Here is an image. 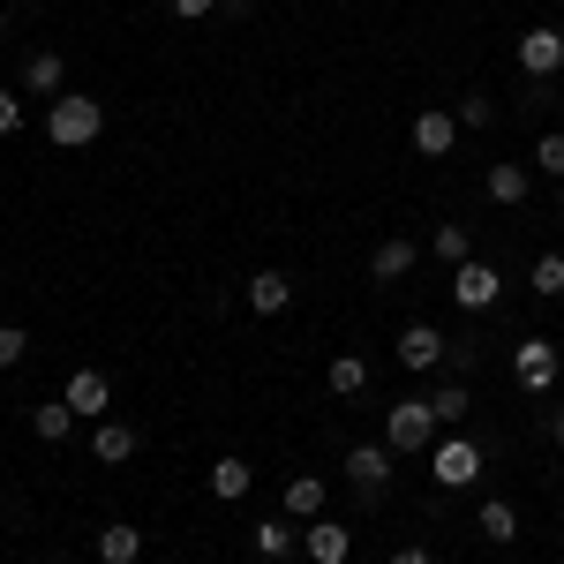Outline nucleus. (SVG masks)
<instances>
[{"label": "nucleus", "mask_w": 564, "mask_h": 564, "mask_svg": "<svg viewBox=\"0 0 564 564\" xmlns=\"http://www.w3.org/2000/svg\"><path fill=\"white\" fill-rule=\"evenodd\" d=\"M98 129H106V106H98V98H84V90H61V98L45 106V135H53L61 151L98 143Z\"/></svg>", "instance_id": "nucleus-1"}, {"label": "nucleus", "mask_w": 564, "mask_h": 564, "mask_svg": "<svg viewBox=\"0 0 564 564\" xmlns=\"http://www.w3.org/2000/svg\"><path fill=\"white\" fill-rule=\"evenodd\" d=\"M430 475H436V497L475 489L481 481V444L475 436H444V444H430Z\"/></svg>", "instance_id": "nucleus-2"}, {"label": "nucleus", "mask_w": 564, "mask_h": 564, "mask_svg": "<svg viewBox=\"0 0 564 564\" xmlns=\"http://www.w3.org/2000/svg\"><path fill=\"white\" fill-rule=\"evenodd\" d=\"M384 444L391 452H430L436 444V406L430 399H391L384 406Z\"/></svg>", "instance_id": "nucleus-3"}, {"label": "nucleus", "mask_w": 564, "mask_h": 564, "mask_svg": "<svg viewBox=\"0 0 564 564\" xmlns=\"http://www.w3.org/2000/svg\"><path fill=\"white\" fill-rule=\"evenodd\" d=\"M347 481H354V497H361V512H377V505L391 497V444H354Z\"/></svg>", "instance_id": "nucleus-4"}, {"label": "nucleus", "mask_w": 564, "mask_h": 564, "mask_svg": "<svg viewBox=\"0 0 564 564\" xmlns=\"http://www.w3.org/2000/svg\"><path fill=\"white\" fill-rule=\"evenodd\" d=\"M497 294H505V279H497V263H481V257H467V263H452V302L459 308H489L497 302Z\"/></svg>", "instance_id": "nucleus-5"}, {"label": "nucleus", "mask_w": 564, "mask_h": 564, "mask_svg": "<svg viewBox=\"0 0 564 564\" xmlns=\"http://www.w3.org/2000/svg\"><path fill=\"white\" fill-rule=\"evenodd\" d=\"M452 143H459V113L452 106H422L414 113V151L422 159H452Z\"/></svg>", "instance_id": "nucleus-6"}, {"label": "nucleus", "mask_w": 564, "mask_h": 564, "mask_svg": "<svg viewBox=\"0 0 564 564\" xmlns=\"http://www.w3.org/2000/svg\"><path fill=\"white\" fill-rule=\"evenodd\" d=\"M512 377H520L527 391H550V384H557V339H542V332H534V339H520Z\"/></svg>", "instance_id": "nucleus-7"}, {"label": "nucleus", "mask_w": 564, "mask_h": 564, "mask_svg": "<svg viewBox=\"0 0 564 564\" xmlns=\"http://www.w3.org/2000/svg\"><path fill=\"white\" fill-rule=\"evenodd\" d=\"M61 399L76 406V422H106V406H113V384H106V369H76V377L61 384Z\"/></svg>", "instance_id": "nucleus-8"}, {"label": "nucleus", "mask_w": 564, "mask_h": 564, "mask_svg": "<svg viewBox=\"0 0 564 564\" xmlns=\"http://www.w3.org/2000/svg\"><path fill=\"white\" fill-rule=\"evenodd\" d=\"M520 68L527 76H564V31L557 23H534L520 39Z\"/></svg>", "instance_id": "nucleus-9"}, {"label": "nucleus", "mask_w": 564, "mask_h": 564, "mask_svg": "<svg viewBox=\"0 0 564 564\" xmlns=\"http://www.w3.org/2000/svg\"><path fill=\"white\" fill-rule=\"evenodd\" d=\"M302 557H308V564H347V557H354V527L308 520V527H302Z\"/></svg>", "instance_id": "nucleus-10"}, {"label": "nucleus", "mask_w": 564, "mask_h": 564, "mask_svg": "<svg viewBox=\"0 0 564 564\" xmlns=\"http://www.w3.org/2000/svg\"><path fill=\"white\" fill-rule=\"evenodd\" d=\"M249 550H257L263 564L294 557V550H302V520H257V527H249Z\"/></svg>", "instance_id": "nucleus-11"}, {"label": "nucleus", "mask_w": 564, "mask_h": 564, "mask_svg": "<svg viewBox=\"0 0 564 564\" xmlns=\"http://www.w3.org/2000/svg\"><path fill=\"white\" fill-rule=\"evenodd\" d=\"M481 188H489V204L520 212V204H527V188H534V174H527V166H512V159H497V166L481 174Z\"/></svg>", "instance_id": "nucleus-12"}, {"label": "nucleus", "mask_w": 564, "mask_h": 564, "mask_svg": "<svg viewBox=\"0 0 564 564\" xmlns=\"http://www.w3.org/2000/svg\"><path fill=\"white\" fill-rule=\"evenodd\" d=\"M399 361L406 369H444V332L436 324H406L399 332Z\"/></svg>", "instance_id": "nucleus-13"}, {"label": "nucleus", "mask_w": 564, "mask_h": 564, "mask_svg": "<svg viewBox=\"0 0 564 564\" xmlns=\"http://www.w3.org/2000/svg\"><path fill=\"white\" fill-rule=\"evenodd\" d=\"M135 444H143V436H135L129 422H98V430H90V459H98V467H121V459H135Z\"/></svg>", "instance_id": "nucleus-14"}, {"label": "nucleus", "mask_w": 564, "mask_h": 564, "mask_svg": "<svg viewBox=\"0 0 564 564\" xmlns=\"http://www.w3.org/2000/svg\"><path fill=\"white\" fill-rule=\"evenodd\" d=\"M241 302L257 308V316H279V308L294 302V279H286V271H257V279L241 286Z\"/></svg>", "instance_id": "nucleus-15"}, {"label": "nucleus", "mask_w": 564, "mask_h": 564, "mask_svg": "<svg viewBox=\"0 0 564 564\" xmlns=\"http://www.w3.org/2000/svg\"><path fill=\"white\" fill-rule=\"evenodd\" d=\"M430 406H436V430H459V422L475 414V391H467V377H444V384L430 391Z\"/></svg>", "instance_id": "nucleus-16"}, {"label": "nucleus", "mask_w": 564, "mask_h": 564, "mask_svg": "<svg viewBox=\"0 0 564 564\" xmlns=\"http://www.w3.org/2000/svg\"><path fill=\"white\" fill-rule=\"evenodd\" d=\"M61 84H68V61H61V53H31V61H23V90H31V98H61Z\"/></svg>", "instance_id": "nucleus-17"}, {"label": "nucleus", "mask_w": 564, "mask_h": 564, "mask_svg": "<svg viewBox=\"0 0 564 564\" xmlns=\"http://www.w3.org/2000/svg\"><path fill=\"white\" fill-rule=\"evenodd\" d=\"M324 391H332V399H361V391H369V361H361V354H332Z\"/></svg>", "instance_id": "nucleus-18"}, {"label": "nucleus", "mask_w": 564, "mask_h": 564, "mask_svg": "<svg viewBox=\"0 0 564 564\" xmlns=\"http://www.w3.org/2000/svg\"><path fill=\"white\" fill-rule=\"evenodd\" d=\"M475 534H481V542H497V550H505V542H520V512H512L505 497H489V505L475 512Z\"/></svg>", "instance_id": "nucleus-19"}, {"label": "nucleus", "mask_w": 564, "mask_h": 564, "mask_svg": "<svg viewBox=\"0 0 564 564\" xmlns=\"http://www.w3.org/2000/svg\"><path fill=\"white\" fill-rule=\"evenodd\" d=\"M249 481H257L249 459H212V497H218V505H241V497H249Z\"/></svg>", "instance_id": "nucleus-20"}, {"label": "nucleus", "mask_w": 564, "mask_h": 564, "mask_svg": "<svg viewBox=\"0 0 564 564\" xmlns=\"http://www.w3.org/2000/svg\"><path fill=\"white\" fill-rule=\"evenodd\" d=\"M98 557L106 564H143V527H98Z\"/></svg>", "instance_id": "nucleus-21"}, {"label": "nucleus", "mask_w": 564, "mask_h": 564, "mask_svg": "<svg viewBox=\"0 0 564 564\" xmlns=\"http://www.w3.org/2000/svg\"><path fill=\"white\" fill-rule=\"evenodd\" d=\"M286 520H324V475H294L286 481Z\"/></svg>", "instance_id": "nucleus-22"}, {"label": "nucleus", "mask_w": 564, "mask_h": 564, "mask_svg": "<svg viewBox=\"0 0 564 564\" xmlns=\"http://www.w3.org/2000/svg\"><path fill=\"white\" fill-rule=\"evenodd\" d=\"M414 257H422V249H414L406 234H384V241H377V257H369V271H377V279H406Z\"/></svg>", "instance_id": "nucleus-23"}, {"label": "nucleus", "mask_w": 564, "mask_h": 564, "mask_svg": "<svg viewBox=\"0 0 564 564\" xmlns=\"http://www.w3.org/2000/svg\"><path fill=\"white\" fill-rule=\"evenodd\" d=\"M68 430H76V406H68V399H45V406H31V436H39V444H61Z\"/></svg>", "instance_id": "nucleus-24"}, {"label": "nucleus", "mask_w": 564, "mask_h": 564, "mask_svg": "<svg viewBox=\"0 0 564 564\" xmlns=\"http://www.w3.org/2000/svg\"><path fill=\"white\" fill-rule=\"evenodd\" d=\"M430 257L436 263H467V257H475V241H467V226H459V218H444V226L430 234Z\"/></svg>", "instance_id": "nucleus-25"}, {"label": "nucleus", "mask_w": 564, "mask_h": 564, "mask_svg": "<svg viewBox=\"0 0 564 564\" xmlns=\"http://www.w3.org/2000/svg\"><path fill=\"white\" fill-rule=\"evenodd\" d=\"M452 113H459V129H497V98H489V90H467Z\"/></svg>", "instance_id": "nucleus-26"}, {"label": "nucleus", "mask_w": 564, "mask_h": 564, "mask_svg": "<svg viewBox=\"0 0 564 564\" xmlns=\"http://www.w3.org/2000/svg\"><path fill=\"white\" fill-rule=\"evenodd\" d=\"M534 294H542V302H557V294H564V257H557V249L534 257Z\"/></svg>", "instance_id": "nucleus-27"}, {"label": "nucleus", "mask_w": 564, "mask_h": 564, "mask_svg": "<svg viewBox=\"0 0 564 564\" xmlns=\"http://www.w3.org/2000/svg\"><path fill=\"white\" fill-rule=\"evenodd\" d=\"M481 361V339H444V377H467Z\"/></svg>", "instance_id": "nucleus-28"}, {"label": "nucleus", "mask_w": 564, "mask_h": 564, "mask_svg": "<svg viewBox=\"0 0 564 564\" xmlns=\"http://www.w3.org/2000/svg\"><path fill=\"white\" fill-rule=\"evenodd\" d=\"M534 166H542V174H557V181H564V129H550V135H542V143H534Z\"/></svg>", "instance_id": "nucleus-29"}, {"label": "nucleus", "mask_w": 564, "mask_h": 564, "mask_svg": "<svg viewBox=\"0 0 564 564\" xmlns=\"http://www.w3.org/2000/svg\"><path fill=\"white\" fill-rule=\"evenodd\" d=\"M15 129H23V90L0 84V135H15Z\"/></svg>", "instance_id": "nucleus-30"}, {"label": "nucleus", "mask_w": 564, "mask_h": 564, "mask_svg": "<svg viewBox=\"0 0 564 564\" xmlns=\"http://www.w3.org/2000/svg\"><path fill=\"white\" fill-rule=\"evenodd\" d=\"M23 354H31V339H23V332H15V324H0V369H15V361H23Z\"/></svg>", "instance_id": "nucleus-31"}, {"label": "nucleus", "mask_w": 564, "mask_h": 564, "mask_svg": "<svg viewBox=\"0 0 564 564\" xmlns=\"http://www.w3.org/2000/svg\"><path fill=\"white\" fill-rule=\"evenodd\" d=\"M166 8H174V15H188V23H196V15H212L218 0H166Z\"/></svg>", "instance_id": "nucleus-32"}, {"label": "nucleus", "mask_w": 564, "mask_h": 564, "mask_svg": "<svg viewBox=\"0 0 564 564\" xmlns=\"http://www.w3.org/2000/svg\"><path fill=\"white\" fill-rule=\"evenodd\" d=\"M391 564H436V557H430V550H399Z\"/></svg>", "instance_id": "nucleus-33"}, {"label": "nucleus", "mask_w": 564, "mask_h": 564, "mask_svg": "<svg viewBox=\"0 0 564 564\" xmlns=\"http://www.w3.org/2000/svg\"><path fill=\"white\" fill-rule=\"evenodd\" d=\"M550 436H557V444H564V406H550Z\"/></svg>", "instance_id": "nucleus-34"}, {"label": "nucleus", "mask_w": 564, "mask_h": 564, "mask_svg": "<svg viewBox=\"0 0 564 564\" xmlns=\"http://www.w3.org/2000/svg\"><path fill=\"white\" fill-rule=\"evenodd\" d=\"M39 564H61V557H39Z\"/></svg>", "instance_id": "nucleus-35"}, {"label": "nucleus", "mask_w": 564, "mask_h": 564, "mask_svg": "<svg viewBox=\"0 0 564 564\" xmlns=\"http://www.w3.org/2000/svg\"><path fill=\"white\" fill-rule=\"evenodd\" d=\"M0 31H8V15H0Z\"/></svg>", "instance_id": "nucleus-36"}]
</instances>
